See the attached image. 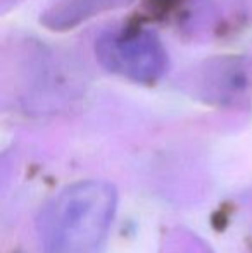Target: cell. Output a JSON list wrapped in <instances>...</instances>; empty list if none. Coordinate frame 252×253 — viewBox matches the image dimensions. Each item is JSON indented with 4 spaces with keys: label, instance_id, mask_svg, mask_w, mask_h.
<instances>
[{
    "label": "cell",
    "instance_id": "6da1fadb",
    "mask_svg": "<svg viewBox=\"0 0 252 253\" xmlns=\"http://www.w3.org/2000/svg\"><path fill=\"white\" fill-rule=\"evenodd\" d=\"M116 205V188L105 181H80L64 188L42 212L44 253H101Z\"/></svg>",
    "mask_w": 252,
    "mask_h": 253
},
{
    "label": "cell",
    "instance_id": "7a4b0ae2",
    "mask_svg": "<svg viewBox=\"0 0 252 253\" xmlns=\"http://www.w3.org/2000/svg\"><path fill=\"white\" fill-rule=\"evenodd\" d=\"M95 53L105 69L135 83L152 84L168 69L162 42L144 28L105 31L95 42Z\"/></svg>",
    "mask_w": 252,
    "mask_h": 253
},
{
    "label": "cell",
    "instance_id": "3957f363",
    "mask_svg": "<svg viewBox=\"0 0 252 253\" xmlns=\"http://www.w3.org/2000/svg\"><path fill=\"white\" fill-rule=\"evenodd\" d=\"M131 0H59L42 16V23L52 30H71L105 10L128 5Z\"/></svg>",
    "mask_w": 252,
    "mask_h": 253
}]
</instances>
